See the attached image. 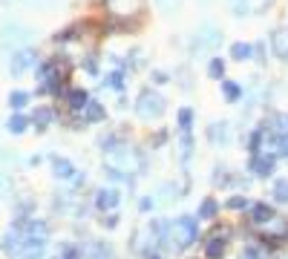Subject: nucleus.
<instances>
[{"mask_svg": "<svg viewBox=\"0 0 288 259\" xmlns=\"http://www.w3.org/2000/svg\"><path fill=\"white\" fill-rule=\"evenodd\" d=\"M230 52H233V58H236V61L251 58V46H248V43H233V49H230Z\"/></svg>", "mask_w": 288, "mask_h": 259, "instance_id": "nucleus-4", "label": "nucleus"}, {"mask_svg": "<svg viewBox=\"0 0 288 259\" xmlns=\"http://www.w3.org/2000/svg\"><path fill=\"white\" fill-rule=\"evenodd\" d=\"M254 219H256V222H262V219H271V207H265V204H256V207H254Z\"/></svg>", "mask_w": 288, "mask_h": 259, "instance_id": "nucleus-6", "label": "nucleus"}, {"mask_svg": "<svg viewBox=\"0 0 288 259\" xmlns=\"http://www.w3.org/2000/svg\"><path fill=\"white\" fill-rule=\"evenodd\" d=\"M161 101L159 95H153V92H141V98H138V112L147 118V115H161Z\"/></svg>", "mask_w": 288, "mask_h": 259, "instance_id": "nucleus-1", "label": "nucleus"}, {"mask_svg": "<svg viewBox=\"0 0 288 259\" xmlns=\"http://www.w3.org/2000/svg\"><path fill=\"white\" fill-rule=\"evenodd\" d=\"M222 90H225V98H228V101H236V98L242 95V87H236L233 81H225Z\"/></svg>", "mask_w": 288, "mask_h": 259, "instance_id": "nucleus-2", "label": "nucleus"}, {"mask_svg": "<svg viewBox=\"0 0 288 259\" xmlns=\"http://www.w3.org/2000/svg\"><path fill=\"white\" fill-rule=\"evenodd\" d=\"M254 170L259 173V176H268V173L274 170V159H256V162H254Z\"/></svg>", "mask_w": 288, "mask_h": 259, "instance_id": "nucleus-3", "label": "nucleus"}, {"mask_svg": "<svg viewBox=\"0 0 288 259\" xmlns=\"http://www.w3.org/2000/svg\"><path fill=\"white\" fill-rule=\"evenodd\" d=\"M222 251H225L222 239H213V242H211V248H208V257H211V259H216L219 254H222Z\"/></svg>", "mask_w": 288, "mask_h": 259, "instance_id": "nucleus-7", "label": "nucleus"}, {"mask_svg": "<svg viewBox=\"0 0 288 259\" xmlns=\"http://www.w3.org/2000/svg\"><path fill=\"white\" fill-rule=\"evenodd\" d=\"M98 204H101V207H113V204H115V193H113V190H101V193H98Z\"/></svg>", "mask_w": 288, "mask_h": 259, "instance_id": "nucleus-5", "label": "nucleus"}, {"mask_svg": "<svg viewBox=\"0 0 288 259\" xmlns=\"http://www.w3.org/2000/svg\"><path fill=\"white\" fill-rule=\"evenodd\" d=\"M230 207H236V210H239V207H248V202H245V199H242V196H236V199H233V202H230Z\"/></svg>", "mask_w": 288, "mask_h": 259, "instance_id": "nucleus-12", "label": "nucleus"}, {"mask_svg": "<svg viewBox=\"0 0 288 259\" xmlns=\"http://www.w3.org/2000/svg\"><path fill=\"white\" fill-rule=\"evenodd\" d=\"M191 121H193V112H191V110H182V112H179V124L188 130V127H191Z\"/></svg>", "mask_w": 288, "mask_h": 259, "instance_id": "nucleus-10", "label": "nucleus"}, {"mask_svg": "<svg viewBox=\"0 0 288 259\" xmlns=\"http://www.w3.org/2000/svg\"><path fill=\"white\" fill-rule=\"evenodd\" d=\"M213 213H216V202H205V204H202V210H199V216H202V219H211Z\"/></svg>", "mask_w": 288, "mask_h": 259, "instance_id": "nucleus-8", "label": "nucleus"}, {"mask_svg": "<svg viewBox=\"0 0 288 259\" xmlns=\"http://www.w3.org/2000/svg\"><path fill=\"white\" fill-rule=\"evenodd\" d=\"M277 196H280V202H288L286 196H288V182H280L277 185Z\"/></svg>", "mask_w": 288, "mask_h": 259, "instance_id": "nucleus-11", "label": "nucleus"}, {"mask_svg": "<svg viewBox=\"0 0 288 259\" xmlns=\"http://www.w3.org/2000/svg\"><path fill=\"white\" fill-rule=\"evenodd\" d=\"M222 72H225V64L219 61V58H213V61H211V75H213V78H219Z\"/></svg>", "mask_w": 288, "mask_h": 259, "instance_id": "nucleus-9", "label": "nucleus"}]
</instances>
